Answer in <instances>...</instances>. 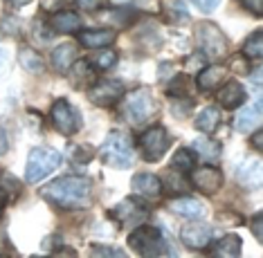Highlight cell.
<instances>
[{
	"instance_id": "7402d4cb",
	"label": "cell",
	"mask_w": 263,
	"mask_h": 258,
	"mask_svg": "<svg viewBox=\"0 0 263 258\" xmlns=\"http://www.w3.org/2000/svg\"><path fill=\"white\" fill-rule=\"evenodd\" d=\"M77 61V45L74 43H63L54 47L52 52V65L59 70V72H68V68Z\"/></svg>"
},
{
	"instance_id": "7c38bea8",
	"label": "cell",
	"mask_w": 263,
	"mask_h": 258,
	"mask_svg": "<svg viewBox=\"0 0 263 258\" xmlns=\"http://www.w3.org/2000/svg\"><path fill=\"white\" fill-rule=\"evenodd\" d=\"M130 187L140 197H146V200H155L162 193V180L153 173H137V175L130 180Z\"/></svg>"
},
{
	"instance_id": "60d3db41",
	"label": "cell",
	"mask_w": 263,
	"mask_h": 258,
	"mask_svg": "<svg viewBox=\"0 0 263 258\" xmlns=\"http://www.w3.org/2000/svg\"><path fill=\"white\" fill-rule=\"evenodd\" d=\"M7 205V191L0 189V211H3V207Z\"/></svg>"
},
{
	"instance_id": "83f0119b",
	"label": "cell",
	"mask_w": 263,
	"mask_h": 258,
	"mask_svg": "<svg viewBox=\"0 0 263 258\" xmlns=\"http://www.w3.org/2000/svg\"><path fill=\"white\" fill-rule=\"evenodd\" d=\"M189 86H191L189 76L178 74L176 79L171 81V86H169V94H171V97L176 94V99H180V97H189Z\"/></svg>"
},
{
	"instance_id": "52a82bcc",
	"label": "cell",
	"mask_w": 263,
	"mask_h": 258,
	"mask_svg": "<svg viewBox=\"0 0 263 258\" xmlns=\"http://www.w3.org/2000/svg\"><path fill=\"white\" fill-rule=\"evenodd\" d=\"M169 148V133L162 126H151L140 137V151L146 162H158Z\"/></svg>"
},
{
	"instance_id": "9a60e30c",
	"label": "cell",
	"mask_w": 263,
	"mask_h": 258,
	"mask_svg": "<svg viewBox=\"0 0 263 258\" xmlns=\"http://www.w3.org/2000/svg\"><path fill=\"white\" fill-rule=\"evenodd\" d=\"M227 81V68L225 65H207L200 70V74L196 76V86L200 90H216Z\"/></svg>"
},
{
	"instance_id": "ffe728a7",
	"label": "cell",
	"mask_w": 263,
	"mask_h": 258,
	"mask_svg": "<svg viewBox=\"0 0 263 258\" xmlns=\"http://www.w3.org/2000/svg\"><path fill=\"white\" fill-rule=\"evenodd\" d=\"M259 124H261V101L248 106L245 110L238 112V117H236V130L238 133H250V130L256 128Z\"/></svg>"
},
{
	"instance_id": "ac0fdd59",
	"label": "cell",
	"mask_w": 263,
	"mask_h": 258,
	"mask_svg": "<svg viewBox=\"0 0 263 258\" xmlns=\"http://www.w3.org/2000/svg\"><path fill=\"white\" fill-rule=\"evenodd\" d=\"M50 29L57 34H72V32H79L81 29V18L74 14V11H68V9H61L57 11L54 16L50 18Z\"/></svg>"
},
{
	"instance_id": "ab89813d",
	"label": "cell",
	"mask_w": 263,
	"mask_h": 258,
	"mask_svg": "<svg viewBox=\"0 0 263 258\" xmlns=\"http://www.w3.org/2000/svg\"><path fill=\"white\" fill-rule=\"evenodd\" d=\"M7 5H11V7H25V5H29L32 0H5Z\"/></svg>"
},
{
	"instance_id": "b9f144b4",
	"label": "cell",
	"mask_w": 263,
	"mask_h": 258,
	"mask_svg": "<svg viewBox=\"0 0 263 258\" xmlns=\"http://www.w3.org/2000/svg\"><path fill=\"white\" fill-rule=\"evenodd\" d=\"M3 63H5V54H3V50H0V70H3Z\"/></svg>"
},
{
	"instance_id": "9c48e42d",
	"label": "cell",
	"mask_w": 263,
	"mask_h": 258,
	"mask_svg": "<svg viewBox=\"0 0 263 258\" xmlns=\"http://www.w3.org/2000/svg\"><path fill=\"white\" fill-rule=\"evenodd\" d=\"M124 97V83L115 79H104V81H95L88 88V99L99 108H108L119 104Z\"/></svg>"
},
{
	"instance_id": "5bb4252c",
	"label": "cell",
	"mask_w": 263,
	"mask_h": 258,
	"mask_svg": "<svg viewBox=\"0 0 263 258\" xmlns=\"http://www.w3.org/2000/svg\"><path fill=\"white\" fill-rule=\"evenodd\" d=\"M216 97H218V104L223 108H227V110H236L238 106L245 104V90L238 81H225Z\"/></svg>"
},
{
	"instance_id": "5b68a950",
	"label": "cell",
	"mask_w": 263,
	"mask_h": 258,
	"mask_svg": "<svg viewBox=\"0 0 263 258\" xmlns=\"http://www.w3.org/2000/svg\"><path fill=\"white\" fill-rule=\"evenodd\" d=\"M59 166H61V155H59V151L45 148V146L32 148V153H29V157H27L25 180L29 184L41 182V180L47 177L50 173H54Z\"/></svg>"
},
{
	"instance_id": "6da1fadb",
	"label": "cell",
	"mask_w": 263,
	"mask_h": 258,
	"mask_svg": "<svg viewBox=\"0 0 263 258\" xmlns=\"http://www.w3.org/2000/svg\"><path fill=\"white\" fill-rule=\"evenodd\" d=\"M90 193H92V182L88 177H79V175L57 177L54 182H50L41 191V195L45 200L54 202L57 207H63V209L88 207L90 205Z\"/></svg>"
},
{
	"instance_id": "d4e9b609",
	"label": "cell",
	"mask_w": 263,
	"mask_h": 258,
	"mask_svg": "<svg viewBox=\"0 0 263 258\" xmlns=\"http://www.w3.org/2000/svg\"><path fill=\"white\" fill-rule=\"evenodd\" d=\"M171 166L176 171H182V173L194 171V166H196V151H191V148H178V151L173 153V157H171Z\"/></svg>"
},
{
	"instance_id": "e0dca14e",
	"label": "cell",
	"mask_w": 263,
	"mask_h": 258,
	"mask_svg": "<svg viewBox=\"0 0 263 258\" xmlns=\"http://www.w3.org/2000/svg\"><path fill=\"white\" fill-rule=\"evenodd\" d=\"M68 76H70V81H72V86L77 90H86V88H90L92 83L97 81L92 65L88 61H74L68 68Z\"/></svg>"
},
{
	"instance_id": "8d00e7d4",
	"label": "cell",
	"mask_w": 263,
	"mask_h": 258,
	"mask_svg": "<svg viewBox=\"0 0 263 258\" xmlns=\"http://www.w3.org/2000/svg\"><path fill=\"white\" fill-rule=\"evenodd\" d=\"M250 225H252V231L256 236V241H261V213H256L252 220H250Z\"/></svg>"
},
{
	"instance_id": "e575fe53",
	"label": "cell",
	"mask_w": 263,
	"mask_h": 258,
	"mask_svg": "<svg viewBox=\"0 0 263 258\" xmlns=\"http://www.w3.org/2000/svg\"><path fill=\"white\" fill-rule=\"evenodd\" d=\"M194 5L198 7L200 11H205V14H209V11H214L220 5V0H194Z\"/></svg>"
},
{
	"instance_id": "4fadbf2b",
	"label": "cell",
	"mask_w": 263,
	"mask_h": 258,
	"mask_svg": "<svg viewBox=\"0 0 263 258\" xmlns=\"http://www.w3.org/2000/svg\"><path fill=\"white\" fill-rule=\"evenodd\" d=\"M180 241L189 249H205L212 245V229L205 225H187L180 231Z\"/></svg>"
},
{
	"instance_id": "277c9868",
	"label": "cell",
	"mask_w": 263,
	"mask_h": 258,
	"mask_svg": "<svg viewBox=\"0 0 263 258\" xmlns=\"http://www.w3.org/2000/svg\"><path fill=\"white\" fill-rule=\"evenodd\" d=\"M128 247L146 258L169 256V245H166L162 231L155 227H137L128 236Z\"/></svg>"
},
{
	"instance_id": "8992f818",
	"label": "cell",
	"mask_w": 263,
	"mask_h": 258,
	"mask_svg": "<svg viewBox=\"0 0 263 258\" xmlns=\"http://www.w3.org/2000/svg\"><path fill=\"white\" fill-rule=\"evenodd\" d=\"M122 112L130 124H144V122H148V119L155 117L158 106H155L151 92L144 90V88H140V90H133V92H128L126 97H124Z\"/></svg>"
},
{
	"instance_id": "4dcf8cb0",
	"label": "cell",
	"mask_w": 263,
	"mask_h": 258,
	"mask_svg": "<svg viewBox=\"0 0 263 258\" xmlns=\"http://www.w3.org/2000/svg\"><path fill=\"white\" fill-rule=\"evenodd\" d=\"M92 256H112V258H119V256H126L124 249H117V247H106V245H92Z\"/></svg>"
},
{
	"instance_id": "836d02e7",
	"label": "cell",
	"mask_w": 263,
	"mask_h": 258,
	"mask_svg": "<svg viewBox=\"0 0 263 258\" xmlns=\"http://www.w3.org/2000/svg\"><path fill=\"white\" fill-rule=\"evenodd\" d=\"M74 162H79V164H88L92 157V148L90 146H79V148H74Z\"/></svg>"
},
{
	"instance_id": "f1b7e54d",
	"label": "cell",
	"mask_w": 263,
	"mask_h": 258,
	"mask_svg": "<svg viewBox=\"0 0 263 258\" xmlns=\"http://www.w3.org/2000/svg\"><path fill=\"white\" fill-rule=\"evenodd\" d=\"M95 63H97V68H99V70H110L112 65L117 63V52H112V50L99 52V54H97V58H95Z\"/></svg>"
},
{
	"instance_id": "1f68e13d",
	"label": "cell",
	"mask_w": 263,
	"mask_h": 258,
	"mask_svg": "<svg viewBox=\"0 0 263 258\" xmlns=\"http://www.w3.org/2000/svg\"><path fill=\"white\" fill-rule=\"evenodd\" d=\"M68 5H70V0H41V7H43L45 11H52V14L65 9Z\"/></svg>"
},
{
	"instance_id": "74e56055",
	"label": "cell",
	"mask_w": 263,
	"mask_h": 258,
	"mask_svg": "<svg viewBox=\"0 0 263 258\" xmlns=\"http://www.w3.org/2000/svg\"><path fill=\"white\" fill-rule=\"evenodd\" d=\"M77 3H79L83 9H97L101 0H77Z\"/></svg>"
},
{
	"instance_id": "44dd1931",
	"label": "cell",
	"mask_w": 263,
	"mask_h": 258,
	"mask_svg": "<svg viewBox=\"0 0 263 258\" xmlns=\"http://www.w3.org/2000/svg\"><path fill=\"white\" fill-rule=\"evenodd\" d=\"M241 249H243V243H241V238L236 236V233H227V236H223L220 241L214 243V247H212V254L214 256H223V258H234L241 254Z\"/></svg>"
},
{
	"instance_id": "7a4b0ae2",
	"label": "cell",
	"mask_w": 263,
	"mask_h": 258,
	"mask_svg": "<svg viewBox=\"0 0 263 258\" xmlns=\"http://www.w3.org/2000/svg\"><path fill=\"white\" fill-rule=\"evenodd\" d=\"M194 41H196L200 56H205L207 61H220V58H225L230 54V41H227V36L220 32L218 25H214L209 21H202L194 25Z\"/></svg>"
},
{
	"instance_id": "ba28073f",
	"label": "cell",
	"mask_w": 263,
	"mask_h": 258,
	"mask_svg": "<svg viewBox=\"0 0 263 258\" xmlns=\"http://www.w3.org/2000/svg\"><path fill=\"white\" fill-rule=\"evenodd\" d=\"M52 124L61 135H74L81 128V117L68 99H57L50 110Z\"/></svg>"
},
{
	"instance_id": "d6986e66",
	"label": "cell",
	"mask_w": 263,
	"mask_h": 258,
	"mask_svg": "<svg viewBox=\"0 0 263 258\" xmlns=\"http://www.w3.org/2000/svg\"><path fill=\"white\" fill-rule=\"evenodd\" d=\"M115 32L112 29H83V32L79 34V43L90 47V50H104L106 45L115 43Z\"/></svg>"
},
{
	"instance_id": "4316f807",
	"label": "cell",
	"mask_w": 263,
	"mask_h": 258,
	"mask_svg": "<svg viewBox=\"0 0 263 258\" xmlns=\"http://www.w3.org/2000/svg\"><path fill=\"white\" fill-rule=\"evenodd\" d=\"M263 54V32H254L245 41L243 45V56L245 58H252V61H259Z\"/></svg>"
},
{
	"instance_id": "d6a6232c",
	"label": "cell",
	"mask_w": 263,
	"mask_h": 258,
	"mask_svg": "<svg viewBox=\"0 0 263 258\" xmlns=\"http://www.w3.org/2000/svg\"><path fill=\"white\" fill-rule=\"evenodd\" d=\"M241 5H243V7L248 9L252 16H256V18L263 16V0H241Z\"/></svg>"
},
{
	"instance_id": "2e32d148",
	"label": "cell",
	"mask_w": 263,
	"mask_h": 258,
	"mask_svg": "<svg viewBox=\"0 0 263 258\" xmlns=\"http://www.w3.org/2000/svg\"><path fill=\"white\" fill-rule=\"evenodd\" d=\"M169 207L173 213L189 220H202L207 215V207L200 200H196V197H180V200H173Z\"/></svg>"
},
{
	"instance_id": "cb8c5ba5",
	"label": "cell",
	"mask_w": 263,
	"mask_h": 258,
	"mask_svg": "<svg viewBox=\"0 0 263 258\" xmlns=\"http://www.w3.org/2000/svg\"><path fill=\"white\" fill-rule=\"evenodd\" d=\"M18 61H21L23 68H25L27 72H32V74H43V72H45V61L41 58V54L34 52V50H29V47H23V50H21Z\"/></svg>"
},
{
	"instance_id": "8fae6325",
	"label": "cell",
	"mask_w": 263,
	"mask_h": 258,
	"mask_svg": "<svg viewBox=\"0 0 263 258\" xmlns=\"http://www.w3.org/2000/svg\"><path fill=\"white\" fill-rule=\"evenodd\" d=\"M112 215H117V220L124 227H130V225L142 223V220L146 218V207L142 205L140 200H135V197H126V200H122L112 209Z\"/></svg>"
},
{
	"instance_id": "30bf717a",
	"label": "cell",
	"mask_w": 263,
	"mask_h": 258,
	"mask_svg": "<svg viewBox=\"0 0 263 258\" xmlns=\"http://www.w3.org/2000/svg\"><path fill=\"white\" fill-rule=\"evenodd\" d=\"M191 184L205 195H214L216 191L223 187V173L214 166H202V169H196L194 175H191Z\"/></svg>"
},
{
	"instance_id": "484cf974",
	"label": "cell",
	"mask_w": 263,
	"mask_h": 258,
	"mask_svg": "<svg viewBox=\"0 0 263 258\" xmlns=\"http://www.w3.org/2000/svg\"><path fill=\"white\" fill-rule=\"evenodd\" d=\"M194 151L202 155L207 162H216L220 157V144L218 142H209V140H194Z\"/></svg>"
},
{
	"instance_id": "f35d334b",
	"label": "cell",
	"mask_w": 263,
	"mask_h": 258,
	"mask_svg": "<svg viewBox=\"0 0 263 258\" xmlns=\"http://www.w3.org/2000/svg\"><path fill=\"white\" fill-rule=\"evenodd\" d=\"M261 140H263V135H261V130L256 128L254 135H252V146L256 148V151H261Z\"/></svg>"
},
{
	"instance_id": "d590c367",
	"label": "cell",
	"mask_w": 263,
	"mask_h": 258,
	"mask_svg": "<svg viewBox=\"0 0 263 258\" xmlns=\"http://www.w3.org/2000/svg\"><path fill=\"white\" fill-rule=\"evenodd\" d=\"M7 151H9V135L5 128H0V157L7 155Z\"/></svg>"
},
{
	"instance_id": "f546056e",
	"label": "cell",
	"mask_w": 263,
	"mask_h": 258,
	"mask_svg": "<svg viewBox=\"0 0 263 258\" xmlns=\"http://www.w3.org/2000/svg\"><path fill=\"white\" fill-rule=\"evenodd\" d=\"M166 184H169V191L171 193H187L189 191V184L187 182H182V177L180 175H169L166 177Z\"/></svg>"
},
{
	"instance_id": "3957f363",
	"label": "cell",
	"mask_w": 263,
	"mask_h": 258,
	"mask_svg": "<svg viewBox=\"0 0 263 258\" xmlns=\"http://www.w3.org/2000/svg\"><path fill=\"white\" fill-rule=\"evenodd\" d=\"M99 157L112 169H130L133 166V144L122 130H110L101 144Z\"/></svg>"
},
{
	"instance_id": "603a6c76",
	"label": "cell",
	"mask_w": 263,
	"mask_h": 258,
	"mask_svg": "<svg viewBox=\"0 0 263 258\" xmlns=\"http://www.w3.org/2000/svg\"><path fill=\"white\" fill-rule=\"evenodd\" d=\"M218 124H220V110L218 108H214V106L205 108V110H202L200 115L196 117V122H194L196 128H198L200 133H207V135H212L214 130L218 128Z\"/></svg>"
}]
</instances>
